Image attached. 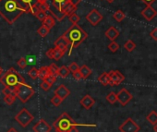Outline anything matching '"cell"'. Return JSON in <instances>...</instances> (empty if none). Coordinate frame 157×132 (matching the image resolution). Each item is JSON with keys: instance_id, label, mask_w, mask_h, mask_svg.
Segmentation results:
<instances>
[{"instance_id": "cell-26", "label": "cell", "mask_w": 157, "mask_h": 132, "mask_svg": "<svg viewBox=\"0 0 157 132\" xmlns=\"http://www.w3.org/2000/svg\"><path fill=\"white\" fill-rule=\"evenodd\" d=\"M146 119L151 124V125H155L157 123V113L155 111H151L146 117Z\"/></svg>"}, {"instance_id": "cell-38", "label": "cell", "mask_w": 157, "mask_h": 132, "mask_svg": "<svg viewBox=\"0 0 157 132\" xmlns=\"http://www.w3.org/2000/svg\"><path fill=\"white\" fill-rule=\"evenodd\" d=\"M68 69H69L70 72L74 73V72H76V71H78V70H80L81 67H78V65L76 62H72V63L68 66Z\"/></svg>"}, {"instance_id": "cell-34", "label": "cell", "mask_w": 157, "mask_h": 132, "mask_svg": "<svg viewBox=\"0 0 157 132\" xmlns=\"http://www.w3.org/2000/svg\"><path fill=\"white\" fill-rule=\"evenodd\" d=\"M108 49H109L112 53H116V52L119 49V44H118L116 41H113V42H111V43L108 44Z\"/></svg>"}, {"instance_id": "cell-44", "label": "cell", "mask_w": 157, "mask_h": 132, "mask_svg": "<svg viewBox=\"0 0 157 132\" xmlns=\"http://www.w3.org/2000/svg\"><path fill=\"white\" fill-rule=\"evenodd\" d=\"M41 88L44 90V91H45V92H47V91H49L50 90V88H51V86L52 85H50L48 82H46L45 81H43V82L41 83Z\"/></svg>"}, {"instance_id": "cell-22", "label": "cell", "mask_w": 157, "mask_h": 132, "mask_svg": "<svg viewBox=\"0 0 157 132\" xmlns=\"http://www.w3.org/2000/svg\"><path fill=\"white\" fill-rule=\"evenodd\" d=\"M70 74V70L67 67H66V66H62V67L59 68V70H58V74L57 76L61 77V78H67L68 75Z\"/></svg>"}, {"instance_id": "cell-39", "label": "cell", "mask_w": 157, "mask_h": 132, "mask_svg": "<svg viewBox=\"0 0 157 132\" xmlns=\"http://www.w3.org/2000/svg\"><path fill=\"white\" fill-rule=\"evenodd\" d=\"M39 8L42 11L44 12H49V9H50V5L47 2H43V3H38Z\"/></svg>"}, {"instance_id": "cell-6", "label": "cell", "mask_w": 157, "mask_h": 132, "mask_svg": "<svg viewBox=\"0 0 157 132\" xmlns=\"http://www.w3.org/2000/svg\"><path fill=\"white\" fill-rule=\"evenodd\" d=\"M33 115L26 109V108H22L15 116V120L22 126V127H26L33 120Z\"/></svg>"}, {"instance_id": "cell-48", "label": "cell", "mask_w": 157, "mask_h": 132, "mask_svg": "<svg viewBox=\"0 0 157 132\" xmlns=\"http://www.w3.org/2000/svg\"><path fill=\"white\" fill-rule=\"evenodd\" d=\"M140 1H142L144 4H146L147 6H151L154 1H155V0H140Z\"/></svg>"}, {"instance_id": "cell-11", "label": "cell", "mask_w": 157, "mask_h": 132, "mask_svg": "<svg viewBox=\"0 0 157 132\" xmlns=\"http://www.w3.org/2000/svg\"><path fill=\"white\" fill-rule=\"evenodd\" d=\"M33 129L34 132H50L52 127L44 119H40L33 126Z\"/></svg>"}, {"instance_id": "cell-50", "label": "cell", "mask_w": 157, "mask_h": 132, "mask_svg": "<svg viewBox=\"0 0 157 132\" xmlns=\"http://www.w3.org/2000/svg\"><path fill=\"white\" fill-rule=\"evenodd\" d=\"M68 132H78V128H77L76 126H73Z\"/></svg>"}, {"instance_id": "cell-52", "label": "cell", "mask_w": 157, "mask_h": 132, "mask_svg": "<svg viewBox=\"0 0 157 132\" xmlns=\"http://www.w3.org/2000/svg\"><path fill=\"white\" fill-rule=\"evenodd\" d=\"M153 130H154V132H157V123L153 126Z\"/></svg>"}, {"instance_id": "cell-2", "label": "cell", "mask_w": 157, "mask_h": 132, "mask_svg": "<svg viewBox=\"0 0 157 132\" xmlns=\"http://www.w3.org/2000/svg\"><path fill=\"white\" fill-rule=\"evenodd\" d=\"M63 35L70 43L69 55L74 48L80 46L81 43H82L88 37V33L78 24H72V26L68 28V30L66 31Z\"/></svg>"}, {"instance_id": "cell-19", "label": "cell", "mask_w": 157, "mask_h": 132, "mask_svg": "<svg viewBox=\"0 0 157 132\" xmlns=\"http://www.w3.org/2000/svg\"><path fill=\"white\" fill-rule=\"evenodd\" d=\"M43 24L45 25L46 27H48L51 30L56 25V19H55V17L52 16V15H47L45 20L43 21Z\"/></svg>"}, {"instance_id": "cell-24", "label": "cell", "mask_w": 157, "mask_h": 132, "mask_svg": "<svg viewBox=\"0 0 157 132\" xmlns=\"http://www.w3.org/2000/svg\"><path fill=\"white\" fill-rule=\"evenodd\" d=\"M113 18H114L117 21L121 22V21L126 18V15H125V13H124L121 9H118V10H117V11L113 14Z\"/></svg>"}, {"instance_id": "cell-35", "label": "cell", "mask_w": 157, "mask_h": 132, "mask_svg": "<svg viewBox=\"0 0 157 132\" xmlns=\"http://www.w3.org/2000/svg\"><path fill=\"white\" fill-rule=\"evenodd\" d=\"M17 65L19 66V67L21 68V69H25L26 67H27V65H28V61H27V59L25 58V57H21L19 60H18V62H17Z\"/></svg>"}, {"instance_id": "cell-9", "label": "cell", "mask_w": 157, "mask_h": 132, "mask_svg": "<svg viewBox=\"0 0 157 132\" xmlns=\"http://www.w3.org/2000/svg\"><path fill=\"white\" fill-rule=\"evenodd\" d=\"M131 100H132V95L127 89H121L117 93V102L122 106L127 105Z\"/></svg>"}, {"instance_id": "cell-27", "label": "cell", "mask_w": 157, "mask_h": 132, "mask_svg": "<svg viewBox=\"0 0 157 132\" xmlns=\"http://www.w3.org/2000/svg\"><path fill=\"white\" fill-rule=\"evenodd\" d=\"M124 48H125L128 52H132V51L136 48V43H135L132 40H128V41L124 43Z\"/></svg>"}, {"instance_id": "cell-1", "label": "cell", "mask_w": 157, "mask_h": 132, "mask_svg": "<svg viewBox=\"0 0 157 132\" xmlns=\"http://www.w3.org/2000/svg\"><path fill=\"white\" fill-rule=\"evenodd\" d=\"M23 13H30V8L20 0H1L0 15L9 24H13Z\"/></svg>"}, {"instance_id": "cell-46", "label": "cell", "mask_w": 157, "mask_h": 132, "mask_svg": "<svg viewBox=\"0 0 157 132\" xmlns=\"http://www.w3.org/2000/svg\"><path fill=\"white\" fill-rule=\"evenodd\" d=\"M54 52H55V48H51V49H49L47 52H46V56L48 57V58H50V59H53L54 58Z\"/></svg>"}, {"instance_id": "cell-42", "label": "cell", "mask_w": 157, "mask_h": 132, "mask_svg": "<svg viewBox=\"0 0 157 132\" xmlns=\"http://www.w3.org/2000/svg\"><path fill=\"white\" fill-rule=\"evenodd\" d=\"M2 93L4 94V96H6V95H10V94H15V92H14V89H11L10 87H5L2 90Z\"/></svg>"}, {"instance_id": "cell-12", "label": "cell", "mask_w": 157, "mask_h": 132, "mask_svg": "<svg viewBox=\"0 0 157 132\" xmlns=\"http://www.w3.org/2000/svg\"><path fill=\"white\" fill-rule=\"evenodd\" d=\"M140 14L146 21H151L157 16V11L151 6H146V8L141 11Z\"/></svg>"}, {"instance_id": "cell-49", "label": "cell", "mask_w": 157, "mask_h": 132, "mask_svg": "<svg viewBox=\"0 0 157 132\" xmlns=\"http://www.w3.org/2000/svg\"><path fill=\"white\" fill-rule=\"evenodd\" d=\"M69 1L73 4V5H75V6H78V4H80L82 0H69Z\"/></svg>"}, {"instance_id": "cell-29", "label": "cell", "mask_w": 157, "mask_h": 132, "mask_svg": "<svg viewBox=\"0 0 157 132\" xmlns=\"http://www.w3.org/2000/svg\"><path fill=\"white\" fill-rule=\"evenodd\" d=\"M16 98H17V96H16L15 94H10V95H6V96H4L3 100H4V102H5L7 104L11 105V104H13L15 103Z\"/></svg>"}, {"instance_id": "cell-51", "label": "cell", "mask_w": 157, "mask_h": 132, "mask_svg": "<svg viewBox=\"0 0 157 132\" xmlns=\"http://www.w3.org/2000/svg\"><path fill=\"white\" fill-rule=\"evenodd\" d=\"M7 132H18V131H17L14 127H11V128H10Z\"/></svg>"}, {"instance_id": "cell-31", "label": "cell", "mask_w": 157, "mask_h": 132, "mask_svg": "<svg viewBox=\"0 0 157 132\" xmlns=\"http://www.w3.org/2000/svg\"><path fill=\"white\" fill-rule=\"evenodd\" d=\"M68 20H69V21L72 24H78V22L80 21L81 18H80V16H78L76 12H73L72 14H70L68 16Z\"/></svg>"}, {"instance_id": "cell-33", "label": "cell", "mask_w": 157, "mask_h": 132, "mask_svg": "<svg viewBox=\"0 0 157 132\" xmlns=\"http://www.w3.org/2000/svg\"><path fill=\"white\" fill-rule=\"evenodd\" d=\"M48 69H49V72L50 74L52 75H55V76H57L58 74V70H59V68L57 67V66L56 64H51L50 66H48Z\"/></svg>"}, {"instance_id": "cell-23", "label": "cell", "mask_w": 157, "mask_h": 132, "mask_svg": "<svg viewBox=\"0 0 157 132\" xmlns=\"http://www.w3.org/2000/svg\"><path fill=\"white\" fill-rule=\"evenodd\" d=\"M48 75H50L48 67H42V68L39 70V78H40L42 81H44L45 78H46Z\"/></svg>"}, {"instance_id": "cell-7", "label": "cell", "mask_w": 157, "mask_h": 132, "mask_svg": "<svg viewBox=\"0 0 157 132\" xmlns=\"http://www.w3.org/2000/svg\"><path fill=\"white\" fill-rule=\"evenodd\" d=\"M118 129L121 132H139L140 128V126L132 120V118L128 117L121 126H119Z\"/></svg>"}, {"instance_id": "cell-18", "label": "cell", "mask_w": 157, "mask_h": 132, "mask_svg": "<svg viewBox=\"0 0 157 132\" xmlns=\"http://www.w3.org/2000/svg\"><path fill=\"white\" fill-rule=\"evenodd\" d=\"M98 81L101 84H103L104 86H107V85H111V80L109 77V74L107 72H104L100 75V77L98 78Z\"/></svg>"}, {"instance_id": "cell-16", "label": "cell", "mask_w": 157, "mask_h": 132, "mask_svg": "<svg viewBox=\"0 0 157 132\" xmlns=\"http://www.w3.org/2000/svg\"><path fill=\"white\" fill-rule=\"evenodd\" d=\"M105 36L111 41V42H113V41H116V39L119 36V32H118V30L116 28V27H114V26H111V27H109L107 30H106V32H105Z\"/></svg>"}, {"instance_id": "cell-37", "label": "cell", "mask_w": 157, "mask_h": 132, "mask_svg": "<svg viewBox=\"0 0 157 132\" xmlns=\"http://www.w3.org/2000/svg\"><path fill=\"white\" fill-rule=\"evenodd\" d=\"M20 1H21L22 4H24L25 6L29 7L30 9H31L32 6L38 4V0H20Z\"/></svg>"}, {"instance_id": "cell-45", "label": "cell", "mask_w": 157, "mask_h": 132, "mask_svg": "<svg viewBox=\"0 0 157 132\" xmlns=\"http://www.w3.org/2000/svg\"><path fill=\"white\" fill-rule=\"evenodd\" d=\"M72 76H73V78H74L75 80H78V81H80V80L82 79V73H81L80 70H78V71H76V72H74V73H72Z\"/></svg>"}, {"instance_id": "cell-54", "label": "cell", "mask_w": 157, "mask_h": 132, "mask_svg": "<svg viewBox=\"0 0 157 132\" xmlns=\"http://www.w3.org/2000/svg\"><path fill=\"white\" fill-rule=\"evenodd\" d=\"M2 73H3V69H2L1 67H0V76L2 75Z\"/></svg>"}, {"instance_id": "cell-17", "label": "cell", "mask_w": 157, "mask_h": 132, "mask_svg": "<svg viewBox=\"0 0 157 132\" xmlns=\"http://www.w3.org/2000/svg\"><path fill=\"white\" fill-rule=\"evenodd\" d=\"M77 10V6L73 5L70 1H68L62 9V13L65 16H69L70 14H72L73 12H76Z\"/></svg>"}, {"instance_id": "cell-28", "label": "cell", "mask_w": 157, "mask_h": 132, "mask_svg": "<svg viewBox=\"0 0 157 132\" xmlns=\"http://www.w3.org/2000/svg\"><path fill=\"white\" fill-rule=\"evenodd\" d=\"M66 52L65 51H63V50H61V49H59V48H57V47H55V52H54V58L53 59H55V60H59V59H61L62 57H63V55H64V54H65Z\"/></svg>"}, {"instance_id": "cell-13", "label": "cell", "mask_w": 157, "mask_h": 132, "mask_svg": "<svg viewBox=\"0 0 157 132\" xmlns=\"http://www.w3.org/2000/svg\"><path fill=\"white\" fill-rule=\"evenodd\" d=\"M54 44H55V47H57V48H59V49H61V50H63V51H65V52H67V48L70 46L69 42L67 40V38H66L64 35L58 37V38L55 41V43H54Z\"/></svg>"}, {"instance_id": "cell-14", "label": "cell", "mask_w": 157, "mask_h": 132, "mask_svg": "<svg viewBox=\"0 0 157 132\" xmlns=\"http://www.w3.org/2000/svg\"><path fill=\"white\" fill-rule=\"evenodd\" d=\"M55 94L57 95V96H59L62 100H65L67 96H69L70 91H69L65 85L61 84V85H59V86L56 89Z\"/></svg>"}, {"instance_id": "cell-36", "label": "cell", "mask_w": 157, "mask_h": 132, "mask_svg": "<svg viewBox=\"0 0 157 132\" xmlns=\"http://www.w3.org/2000/svg\"><path fill=\"white\" fill-rule=\"evenodd\" d=\"M62 102H63V100H62L59 96H57V95H56V94H55V96L51 99V104H53V105H55V106H59V105L62 104Z\"/></svg>"}, {"instance_id": "cell-43", "label": "cell", "mask_w": 157, "mask_h": 132, "mask_svg": "<svg viewBox=\"0 0 157 132\" xmlns=\"http://www.w3.org/2000/svg\"><path fill=\"white\" fill-rule=\"evenodd\" d=\"M40 10H41V9H40V8H39V5L36 4V5H33V6L31 7V9H30V13H32L33 15L35 16Z\"/></svg>"}, {"instance_id": "cell-15", "label": "cell", "mask_w": 157, "mask_h": 132, "mask_svg": "<svg viewBox=\"0 0 157 132\" xmlns=\"http://www.w3.org/2000/svg\"><path fill=\"white\" fill-rule=\"evenodd\" d=\"M80 103H81L82 106H83L85 109L89 110V109H91V108L94 105L95 101H94V99L92 96H90L89 94H87V95H85V96L81 100Z\"/></svg>"}, {"instance_id": "cell-5", "label": "cell", "mask_w": 157, "mask_h": 132, "mask_svg": "<svg viewBox=\"0 0 157 132\" xmlns=\"http://www.w3.org/2000/svg\"><path fill=\"white\" fill-rule=\"evenodd\" d=\"M15 95L22 103H27L35 93L34 89L27 83H22L18 85L15 89Z\"/></svg>"}, {"instance_id": "cell-8", "label": "cell", "mask_w": 157, "mask_h": 132, "mask_svg": "<svg viewBox=\"0 0 157 132\" xmlns=\"http://www.w3.org/2000/svg\"><path fill=\"white\" fill-rule=\"evenodd\" d=\"M86 20L88 21V22H90L91 25L96 26L103 20V15L97 9H94L86 15Z\"/></svg>"}, {"instance_id": "cell-47", "label": "cell", "mask_w": 157, "mask_h": 132, "mask_svg": "<svg viewBox=\"0 0 157 132\" xmlns=\"http://www.w3.org/2000/svg\"><path fill=\"white\" fill-rule=\"evenodd\" d=\"M150 36L152 38V40L157 41V28L153 29V30L150 32Z\"/></svg>"}, {"instance_id": "cell-53", "label": "cell", "mask_w": 157, "mask_h": 132, "mask_svg": "<svg viewBox=\"0 0 157 132\" xmlns=\"http://www.w3.org/2000/svg\"><path fill=\"white\" fill-rule=\"evenodd\" d=\"M48 0H38V3H43V2H47Z\"/></svg>"}, {"instance_id": "cell-3", "label": "cell", "mask_w": 157, "mask_h": 132, "mask_svg": "<svg viewBox=\"0 0 157 132\" xmlns=\"http://www.w3.org/2000/svg\"><path fill=\"white\" fill-rule=\"evenodd\" d=\"M0 82L5 87H10L11 89H15L20 84L26 83L25 79L13 68H10L4 74H2L0 78Z\"/></svg>"}, {"instance_id": "cell-32", "label": "cell", "mask_w": 157, "mask_h": 132, "mask_svg": "<svg viewBox=\"0 0 157 132\" xmlns=\"http://www.w3.org/2000/svg\"><path fill=\"white\" fill-rule=\"evenodd\" d=\"M28 74L33 80H36L37 78H39V70H37L36 68H32L29 70Z\"/></svg>"}, {"instance_id": "cell-21", "label": "cell", "mask_w": 157, "mask_h": 132, "mask_svg": "<svg viewBox=\"0 0 157 132\" xmlns=\"http://www.w3.org/2000/svg\"><path fill=\"white\" fill-rule=\"evenodd\" d=\"M80 71H81V73L82 75V79H87L92 74V70L88 67L87 65H83L82 67H81Z\"/></svg>"}, {"instance_id": "cell-56", "label": "cell", "mask_w": 157, "mask_h": 132, "mask_svg": "<svg viewBox=\"0 0 157 132\" xmlns=\"http://www.w3.org/2000/svg\"><path fill=\"white\" fill-rule=\"evenodd\" d=\"M0 1H1V0H0Z\"/></svg>"}, {"instance_id": "cell-55", "label": "cell", "mask_w": 157, "mask_h": 132, "mask_svg": "<svg viewBox=\"0 0 157 132\" xmlns=\"http://www.w3.org/2000/svg\"><path fill=\"white\" fill-rule=\"evenodd\" d=\"M106 1H107L108 3H110V4H111V3H113V2L115 1V0H106Z\"/></svg>"}, {"instance_id": "cell-40", "label": "cell", "mask_w": 157, "mask_h": 132, "mask_svg": "<svg viewBox=\"0 0 157 132\" xmlns=\"http://www.w3.org/2000/svg\"><path fill=\"white\" fill-rule=\"evenodd\" d=\"M47 15H48V14H47L46 12H44V11L40 10V11L35 15V17H36L39 21H41L43 22V21L45 20V18L47 17Z\"/></svg>"}, {"instance_id": "cell-41", "label": "cell", "mask_w": 157, "mask_h": 132, "mask_svg": "<svg viewBox=\"0 0 157 132\" xmlns=\"http://www.w3.org/2000/svg\"><path fill=\"white\" fill-rule=\"evenodd\" d=\"M44 81H45L46 82H48L50 85H53V84L56 81V76L50 74V75H48V76L45 78V80H44Z\"/></svg>"}, {"instance_id": "cell-20", "label": "cell", "mask_w": 157, "mask_h": 132, "mask_svg": "<svg viewBox=\"0 0 157 132\" xmlns=\"http://www.w3.org/2000/svg\"><path fill=\"white\" fill-rule=\"evenodd\" d=\"M51 1H52V6H54L55 8H56L62 12L63 7L69 1V0H51Z\"/></svg>"}, {"instance_id": "cell-10", "label": "cell", "mask_w": 157, "mask_h": 132, "mask_svg": "<svg viewBox=\"0 0 157 132\" xmlns=\"http://www.w3.org/2000/svg\"><path fill=\"white\" fill-rule=\"evenodd\" d=\"M108 74H109V77L111 80V86L119 85L120 83H122L125 81L124 75L118 70H111L110 72H108Z\"/></svg>"}, {"instance_id": "cell-25", "label": "cell", "mask_w": 157, "mask_h": 132, "mask_svg": "<svg viewBox=\"0 0 157 132\" xmlns=\"http://www.w3.org/2000/svg\"><path fill=\"white\" fill-rule=\"evenodd\" d=\"M50 32V29L48 27H46L45 25H42L38 30H37V33L41 36V37H45L47 36V34Z\"/></svg>"}, {"instance_id": "cell-30", "label": "cell", "mask_w": 157, "mask_h": 132, "mask_svg": "<svg viewBox=\"0 0 157 132\" xmlns=\"http://www.w3.org/2000/svg\"><path fill=\"white\" fill-rule=\"evenodd\" d=\"M106 100L111 104H114L117 102V94L114 92H111L110 93H108V95L106 96Z\"/></svg>"}, {"instance_id": "cell-4", "label": "cell", "mask_w": 157, "mask_h": 132, "mask_svg": "<svg viewBox=\"0 0 157 132\" xmlns=\"http://www.w3.org/2000/svg\"><path fill=\"white\" fill-rule=\"evenodd\" d=\"M76 123L67 113L61 114V115L54 122L53 126L56 132H68L73 126H76Z\"/></svg>"}]
</instances>
